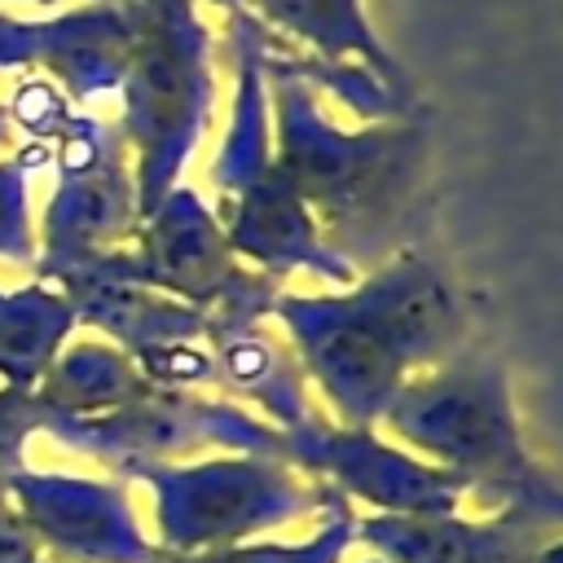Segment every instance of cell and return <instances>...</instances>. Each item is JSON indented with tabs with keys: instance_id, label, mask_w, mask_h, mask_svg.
I'll list each match as a JSON object with an SVG mask.
<instances>
[{
	"instance_id": "9a60e30c",
	"label": "cell",
	"mask_w": 563,
	"mask_h": 563,
	"mask_svg": "<svg viewBox=\"0 0 563 563\" xmlns=\"http://www.w3.org/2000/svg\"><path fill=\"white\" fill-rule=\"evenodd\" d=\"M35 66H44L66 97H97L106 88H119L128 66L123 9L110 0H97L88 9L40 22Z\"/></svg>"
},
{
	"instance_id": "8fae6325",
	"label": "cell",
	"mask_w": 563,
	"mask_h": 563,
	"mask_svg": "<svg viewBox=\"0 0 563 563\" xmlns=\"http://www.w3.org/2000/svg\"><path fill=\"white\" fill-rule=\"evenodd\" d=\"M136 224H141V202H136L132 150L123 132H114L97 158L79 167H62L57 194L44 211V242L35 268L119 251L136 233Z\"/></svg>"
},
{
	"instance_id": "ac0fdd59",
	"label": "cell",
	"mask_w": 563,
	"mask_h": 563,
	"mask_svg": "<svg viewBox=\"0 0 563 563\" xmlns=\"http://www.w3.org/2000/svg\"><path fill=\"white\" fill-rule=\"evenodd\" d=\"M26 167L18 158H0V260L35 268L40 242L31 229V202H26Z\"/></svg>"
},
{
	"instance_id": "ba28073f",
	"label": "cell",
	"mask_w": 563,
	"mask_h": 563,
	"mask_svg": "<svg viewBox=\"0 0 563 563\" xmlns=\"http://www.w3.org/2000/svg\"><path fill=\"white\" fill-rule=\"evenodd\" d=\"M282 462L374 515H453L462 506V484L444 471L378 440L374 427H339L321 413L286 431Z\"/></svg>"
},
{
	"instance_id": "7402d4cb",
	"label": "cell",
	"mask_w": 563,
	"mask_h": 563,
	"mask_svg": "<svg viewBox=\"0 0 563 563\" xmlns=\"http://www.w3.org/2000/svg\"><path fill=\"white\" fill-rule=\"evenodd\" d=\"M13 141V123H9V110H4V101H0V150Z\"/></svg>"
},
{
	"instance_id": "603a6c76",
	"label": "cell",
	"mask_w": 563,
	"mask_h": 563,
	"mask_svg": "<svg viewBox=\"0 0 563 563\" xmlns=\"http://www.w3.org/2000/svg\"><path fill=\"white\" fill-rule=\"evenodd\" d=\"M35 4H57V0H35Z\"/></svg>"
},
{
	"instance_id": "7c38bea8",
	"label": "cell",
	"mask_w": 563,
	"mask_h": 563,
	"mask_svg": "<svg viewBox=\"0 0 563 563\" xmlns=\"http://www.w3.org/2000/svg\"><path fill=\"white\" fill-rule=\"evenodd\" d=\"M216 224H220L224 242L233 246V255L251 260L255 273H264V277L282 282L290 268H308L334 286L356 282V273L321 242L308 207L299 202V194L290 189V180L282 176L277 163L251 189L224 198L216 207Z\"/></svg>"
},
{
	"instance_id": "cb8c5ba5",
	"label": "cell",
	"mask_w": 563,
	"mask_h": 563,
	"mask_svg": "<svg viewBox=\"0 0 563 563\" xmlns=\"http://www.w3.org/2000/svg\"><path fill=\"white\" fill-rule=\"evenodd\" d=\"M365 563H383V559H365Z\"/></svg>"
},
{
	"instance_id": "5b68a950",
	"label": "cell",
	"mask_w": 563,
	"mask_h": 563,
	"mask_svg": "<svg viewBox=\"0 0 563 563\" xmlns=\"http://www.w3.org/2000/svg\"><path fill=\"white\" fill-rule=\"evenodd\" d=\"M132 479L154 488V523L163 554H198L242 545L255 532L325 510L339 493L321 479L255 453L211 462H150Z\"/></svg>"
},
{
	"instance_id": "8992f818",
	"label": "cell",
	"mask_w": 563,
	"mask_h": 563,
	"mask_svg": "<svg viewBox=\"0 0 563 563\" xmlns=\"http://www.w3.org/2000/svg\"><path fill=\"white\" fill-rule=\"evenodd\" d=\"M57 444L97 457L119 479H132V471L150 462H185L198 449H229V453H255L282 462L286 431L255 418L229 396H198L189 387H163L145 383L128 400H119L106 413L92 418H66L44 422Z\"/></svg>"
},
{
	"instance_id": "d6986e66",
	"label": "cell",
	"mask_w": 563,
	"mask_h": 563,
	"mask_svg": "<svg viewBox=\"0 0 563 563\" xmlns=\"http://www.w3.org/2000/svg\"><path fill=\"white\" fill-rule=\"evenodd\" d=\"M4 110H9V123L26 132V141H35V145L48 150V141L70 119V97L48 75H26V79H18L13 101Z\"/></svg>"
},
{
	"instance_id": "e0dca14e",
	"label": "cell",
	"mask_w": 563,
	"mask_h": 563,
	"mask_svg": "<svg viewBox=\"0 0 563 563\" xmlns=\"http://www.w3.org/2000/svg\"><path fill=\"white\" fill-rule=\"evenodd\" d=\"M325 523L317 528V537L299 541V545H282V541H260V545H220V550H198V554H163V563H339L343 550L356 541V510L334 497L325 510Z\"/></svg>"
},
{
	"instance_id": "7a4b0ae2",
	"label": "cell",
	"mask_w": 563,
	"mask_h": 563,
	"mask_svg": "<svg viewBox=\"0 0 563 563\" xmlns=\"http://www.w3.org/2000/svg\"><path fill=\"white\" fill-rule=\"evenodd\" d=\"M273 92L277 154L273 163L308 207L321 242L352 268L369 273L396 260L418 233L422 172H427V119H383L361 132L334 128L317 92L290 70L264 62Z\"/></svg>"
},
{
	"instance_id": "4fadbf2b",
	"label": "cell",
	"mask_w": 563,
	"mask_h": 563,
	"mask_svg": "<svg viewBox=\"0 0 563 563\" xmlns=\"http://www.w3.org/2000/svg\"><path fill=\"white\" fill-rule=\"evenodd\" d=\"M211 4H220L224 13L242 9L282 48L312 53V57H347V62L369 66L391 88L413 92L405 66L374 35L361 0H211Z\"/></svg>"
},
{
	"instance_id": "9c48e42d",
	"label": "cell",
	"mask_w": 563,
	"mask_h": 563,
	"mask_svg": "<svg viewBox=\"0 0 563 563\" xmlns=\"http://www.w3.org/2000/svg\"><path fill=\"white\" fill-rule=\"evenodd\" d=\"M9 497L44 563H163L132 515L123 479L18 471Z\"/></svg>"
},
{
	"instance_id": "52a82bcc",
	"label": "cell",
	"mask_w": 563,
	"mask_h": 563,
	"mask_svg": "<svg viewBox=\"0 0 563 563\" xmlns=\"http://www.w3.org/2000/svg\"><path fill=\"white\" fill-rule=\"evenodd\" d=\"M132 238L136 246L123 251L128 273L141 286L194 308L207 330L264 321L273 299L282 295L277 277H264L233 255L216 224V211H207L185 185L167 189L163 202L141 216Z\"/></svg>"
},
{
	"instance_id": "ffe728a7",
	"label": "cell",
	"mask_w": 563,
	"mask_h": 563,
	"mask_svg": "<svg viewBox=\"0 0 563 563\" xmlns=\"http://www.w3.org/2000/svg\"><path fill=\"white\" fill-rule=\"evenodd\" d=\"M35 431V405L31 396H0V488H9V479L22 466V449L26 435Z\"/></svg>"
},
{
	"instance_id": "277c9868",
	"label": "cell",
	"mask_w": 563,
	"mask_h": 563,
	"mask_svg": "<svg viewBox=\"0 0 563 563\" xmlns=\"http://www.w3.org/2000/svg\"><path fill=\"white\" fill-rule=\"evenodd\" d=\"M128 18L123 141L132 150L136 202L150 216L167 189H176L216 97L211 31L198 22L194 0H114Z\"/></svg>"
},
{
	"instance_id": "2e32d148",
	"label": "cell",
	"mask_w": 563,
	"mask_h": 563,
	"mask_svg": "<svg viewBox=\"0 0 563 563\" xmlns=\"http://www.w3.org/2000/svg\"><path fill=\"white\" fill-rule=\"evenodd\" d=\"M70 330L75 312L53 286L0 290V396H31Z\"/></svg>"
},
{
	"instance_id": "5bb4252c",
	"label": "cell",
	"mask_w": 563,
	"mask_h": 563,
	"mask_svg": "<svg viewBox=\"0 0 563 563\" xmlns=\"http://www.w3.org/2000/svg\"><path fill=\"white\" fill-rule=\"evenodd\" d=\"M202 339H207V352L216 365V391H224L229 400L260 405L273 418V427H282V431H290L317 413L295 352L282 339H273L264 330V321L220 325V330H207Z\"/></svg>"
},
{
	"instance_id": "30bf717a",
	"label": "cell",
	"mask_w": 563,
	"mask_h": 563,
	"mask_svg": "<svg viewBox=\"0 0 563 563\" xmlns=\"http://www.w3.org/2000/svg\"><path fill=\"white\" fill-rule=\"evenodd\" d=\"M559 523L501 510L453 515H356V537L383 563H559Z\"/></svg>"
},
{
	"instance_id": "6da1fadb",
	"label": "cell",
	"mask_w": 563,
	"mask_h": 563,
	"mask_svg": "<svg viewBox=\"0 0 563 563\" xmlns=\"http://www.w3.org/2000/svg\"><path fill=\"white\" fill-rule=\"evenodd\" d=\"M268 317L286 325L290 352L321 387L339 427H378L391 396L462 352L466 308L444 268L400 251L369 268L347 295H277Z\"/></svg>"
},
{
	"instance_id": "3957f363",
	"label": "cell",
	"mask_w": 563,
	"mask_h": 563,
	"mask_svg": "<svg viewBox=\"0 0 563 563\" xmlns=\"http://www.w3.org/2000/svg\"><path fill=\"white\" fill-rule=\"evenodd\" d=\"M378 427H387L405 453L457 479L462 497H479L493 515L519 510L559 523V479L528 453L497 356L462 347L427 374H413Z\"/></svg>"
},
{
	"instance_id": "44dd1931",
	"label": "cell",
	"mask_w": 563,
	"mask_h": 563,
	"mask_svg": "<svg viewBox=\"0 0 563 563\" xmlns=\"http://www.w3.org/2000/svg\"><path fill=\"white\" fill-rule=\"evenodd\" d=\"M0 563H44L18 506H13V497H9V488H0Z\"/></svg>"
}]
</instances>
